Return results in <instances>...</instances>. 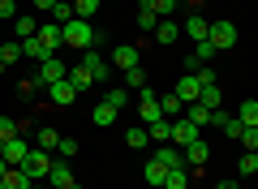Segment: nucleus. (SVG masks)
Listing matches in <instances>:
<instances>
[{"instance_id": "nucleus-1", "label": "nucleus", "mask_w": 258, "mask_h": 189, "mask_svg": "<svg viewBox=\"0 0 258 189\" xmlns=\"http://www.w3.org/2000/svg\"><path fill=\"white\" fill-rule=\"evenodd\" d=\"M60 43L74 47V52H86V47L99 43V30H95L91 22H82V18H69V22L60 26Z\"/></svg>"}, {"instance_id": "nucleus-2", "label": "nucleus", "mask_w": 258, "mask_h": 189, "mask_svg": "<svg viewBox=\"0 0 258 189\" xmlns=\"http://www.w3.org/2000/svg\"><path fill=\"white\" fill-rule=\"evenodd\" d=\"M47 168H52V155H47L43 146H30V155L18 163V172H26L30 180H43V176H47Z\"/></svg>"}, {"instance_id": "nucleus-3", "label": "nucleus", "mask_w": 258, "mask_h": 189, "mask_svg": "<svg viewBox=\"0 0 258 189\" xmlns=\"http://www.w3.org/2000/svg\"><path fill=\"white\" fill-rule=\"evenodd\" d=\"M207 39L215 43V52H228V47H237V22H211V30H207Z\"/></svg>"}, {"instance_id": "nucleus-4", "label": "nucleus", "mask_w": 258, "mask_h": 189, "mask_svg": "<svg viewBox=\"0 0 258 189\" xmlns=\"http://www.w3.org/2000/svg\"><path fill=\"white\" fill-rule=\"evenodd\" d=\"M78 60L91 69V78H95V82H108V78H112V65H108V56H103L99 47H86V52H78Z\"/></svg>"}, {"instance_id": "nucleus-5", "label": "nucleus", "mask_w": 258, "mask_h": 189, "mask_svg": "<svg viewBox=\"0 0 258 189\" xmlns=\"http://www.w3.org/2000/svg\"><path fill=\"white\" fill-rule=\"evenodd\" d=\"M194 138H203V129L194 125V120L176 116V120H172V129H168V142H172V146H189Z\"/></svg>"}, {"instance_id": "nucleus-6", "label": "nucleus", "mask_w": 258, "mask_h": 189, "mask_svg": "<svg viewBox=\"0 0 258 189\" xmlns=\"http://www.w3.org/2000/svg\"><path fill=\"white\" fill-rule=\"evenodd\" d=\"M108 65H112V69H120V73H125V69H134V65H142V52H138L134 43H120V47H112Z\"/></svg>"}, {"instance_id": "nucleus-7", "label": "nucleus", "mask_w": 258, "mask_h": 189, "mask_svg": "<svg viewBox=\"0 0 258 189\" xmlns=\"http://www.w3.org/2000/svg\"><path fill=\"white\" fill-rule=\"evenodd\" d=\"M47 189H69L74 185V168H69V159H52V168H47Z\"/></svg>"}, {"instance_id": "nucleus-8", "label": "nucleus", "mask_w": 258, "mask_h": 189, "mask_svg": "<svg viewBox=\"0 0 258 189\" xmlns=\"http://www.w3.org/2000/svg\"><path fill=\"white\" fill-rule=\"evenodd\" d=\"M0 155H5V163H9V168H18V163L30 155V142L18 134V138H9V142H0Z\"/></svg>"}, {"instance_id": "nucleus-9", "label": "nucleus", "mask_w": 258, "mask_h": 189, "mask_svg": "<svg viewBox=\"0 0 258 189\" xmlns=\"http://www.w3.org/2000/svg\"><path fill=\"white\" fill-rule=\"evenodd\" d=\"M64 69H69V65H64V60H56V56H43V69H39L35 86L43 90V86H52V82H60V78H64Z\"/></svg>"}, {"instance_id": "nucleus-10", "label": "nucleus", "mask_w": 258, "mask_h": 189, "mask_svg": "<svg viewBox=\"0 0 258 189\" xmlns=\"http://www.w3.org/2000/svg\"><path fill=\"white\" fill-rule=\"evenodd\" d=\"M43 95H47V99L56 103V108H69V103L78 99V90L69 86V82H64V78H60V82H52V86H43Z\"/></svg>"}, {"instance_id": "nucleus-11", "label": "nucleus", "mask_w": 258, "mask_h": 189, "mask_svg": "<svg viewBox=\"0 0 258 189\" xmlns=\"http://www.w3.org/2000/svg\"><path fill=\"white\" fill-rule=\"evenodd\" d=\"M64 82H69V86H74L78 95H82L86 86H95V78H91V69H86L82 60H74V65H69V69H64Z\"/></svg>"}, {"instance_id": "nucleus-12", "label": "nucleus", "mask_w": 258, "mask_h": 189, "mask_svg": "<svg viewBox=\"0 0 258 189\" xmlns=\"http://www.w3.org/2000/svg\"><path fill=\"white\" fill-rule=\"evenodd\" d=\"M151 35H155V43H164V47H172L176 39H181V22H176V18H159V26L151 30Z\"/></svg>"}, {"instance_id": "nucleus-13", "label": "nucleus", "mask_w": 258, "mask_h": 189, "mask_svg": "<svg viewBox=\"0 0 258 189\" xmlns=\"http://www.w3.org/2000/svg\"><path fill=\"white\" fill-rule=\"evenodd\" d=\"M35 39L43 43V52H47V56H56V52L64 47V43H60V26H56V22H47V26H39V30H35Z\"/></svg>"}, {"instance_id": "nucleus-14", "label": "nucleus", "mask_w": 258, "mask_h": 189, "mask_svg": "<svg viewBox=\"0 0 258 189\" xmlns=\"http://www.w3.org/2000/svg\"><path fill=\"white\" fill-rule=\"evenodd\" d=\"M207 159H211V146L203 138H194L189 146H181V163H207Z\"/></svg>"}, {"instance_id": "nucleus-15", "label": "nucleus", "mask_w": 258, "mask_h": 189, "mask_svg": "<svg viewBox=\"0 0 258 189\" xmlns=\"http://www.w3.org/2000/svg\"><path fill=\"white\" fill-rule=\"evenodd\" d=\"M151 159H155L159 168H181V146H172V142H159V151L151 155Z\"/></svg>"}, {"instance_id": "nucleus-16", "label": "nucleus", "mask_w": 258, "mask_h": 189, "mask_svg": "<svg viewBox=\"0 0 258 189\" xmlns=\"http://www.w3.org/2000/svg\"><path fill=\"white\" fill-rule=\"evenodd\" d=\"M198 90H203V86H198V78H194V73H181V82H176V99L194 103V99H198Z\"/></svg>"}, {"instance_id": "nucleus-17", "label": "nucleus", "mask_w": 258, "mask_h": 189, "mask_svg": "<svg viewBox=\"0 0 258 189\" xmlns=\"http://www.w3.org/2000/svg\"><path fill=\"white\" fill-rule=\"evenodd\" d=\"M181 30H185V35H189V39H194V43H198V39H207V30H211V22H207L203 13H189Z\"/></svg>"}, {"instance_id": "nucleus-18", "label": "nucleus", "mask_w": 258, "mask_h": 189, "mask_svg": "<svg viewBox=\"0 0 258 189\" xmlns=\"http://www.w3.org/2000/svg\"><path fill=\"white\" fill-rule=\"evenodd\" d=\"M9 30H13V39H18V43H22V39H30V35H35V30H39V22L30 18V13H18Z\"/></svg>"}, {"instance_id": "nucleus-19", "label": "nucleus", "mask_w": 258, "mask_h": 189, "mask_svg": "<svg viewBox=\"0 0 258 189\" xmlns=\"http://www.w3.org/2000/svg\"><path fill=\"white\" fill-rule=\"evenodd\" d=\"M0 185H5V189H30L35 180H30L26 172H18V168H5V176H0Z\"/></svg>"}, {"instance_id": "nucleus-20", "label": "nucleus", "mask_w": 258, "mask_h": 189, "mask_svg": "<svg viewBox=\"0 0 258 189\" xmlns=\"http://www.w3.org/2000/svg\"><path fill=\"white\" fill-rule=\"evenodd\" d=\"M159 189H189V172H185V168H168Z\"/></svg>"}, {"instance_id": "nucleus-21", "label": "nucleus", "mask_w": 258, "mask_h": 189, "mask_svg": "<svg viewBox=\"0 0 258 189\" xmlns=\"http://www.w3.org/2000/svg\"><path fill=\"white\" fill-rule=\"evenodd\" d=\"M185 120H194L198 129L211 125V108H203V103H185Z\"/></svg>"}, {"instance_id": "nucleus-22", "label": "nucleus", "mask_w": 258, "mask_h": 189, "mask_svg": "<svg viewBox=\"0 0 258 189\" xmlns=\"http://www.w3.org/2000/svg\"><path fill=\"white\" fill-rule=\"evenodd\" d=\"M13 60H22V43H18V39H0V65L9 69Z\"/></svg>"}, {"instance_id": "nucleus-23", "label": "nucleus", "mask_w": 258, "mask_h": 189, "mask_svg": "<svg viewBox=\"0 0 258 189\" xmlns=\"http://www.w3.org/2000/svg\"><path fill=\"white\" fill-rule=\"evenodd\" d=\"M125 90H134V95H138V90H147V69H142V65L125 69Z\"/></svg>"}, {"instance_id": "nucleus-24", "label": "nucleus", "mask_w": 258, "mask_h": 189, "mask_svg": "<svg viewBox=\"0 0 258 189\" xmlns=\"http://www.w3.org/2000/svg\"><path fill=\"white\" fill-rule=\"evenodd\" d=\"M47 18H52V22H56V26H64V22L74 18V0H56L52 9H47Z\"/></svg>"}, {"instance_id": "nucleus-25", "label": "nucleus", "mask_w": 258, "mask_h": 189, "mask_svg": "<svg viewBox=\"0 0 258 189\" xmlns=\"http://www.w3.org/2000/svg\"><path fill=\"white\" fill-rule=\"evenodd\" d=\"M189 56H194V60H198V65H211V60H215V43H211V39H198Z\"/></svg>"}, {"instance_id": "nucleus-26", "label": "nucleus", "mask_w": 258, "mask_h": 189, "mask_svg": "<svg viewBox=\"0 0 258 189\" xmlns=\"http://www.w3.org/2000/svg\"><path fill=\"white\" fill-rule=\"evenodd\" d=\"M91 116H95V125H103V129H108L112 120L120 116V108H112V103H95V112H91Z\"/></svg>"}, {"instance_id": "nucleus-27", "label": "nucleus", "mask_w": 258, "mask_h": 189, "mask_svg": "<svg viewBox=\"0 0 258 189\" xmlns=\"http://www.w3.org/2000/svg\"><path fill=\"white\" fill-rule=\"evenodd\" d=\"M181 108H185V103L176 99V95H164V99H159V112H164V120H176V116H181Z\"/></svg>"}, {"instance_id": "nucleus-28", "label": "nucleus", "mask_w": 258, "mask_h": 189, "mask_svg": "<svg viewBox=\"0 0 258 189\" xmlns=\"http://www.w3.org/2000/svg\"><path fill=\"white\" fill-rule=\"evenodd\" d=\"M254 172H258V151H245L237 159V176H254Z\"/></svg>"}, {"instance_id": "nucleus-29", "label": "nucleus", "mask_w": 258, "mask_h": 189, "mask_svg": "<svg viewBox=\"0 0 258 189\" xmlns=\"http://www.w3.org/2000/svg\"><path fill=\"white\" fill-rule=\"evenodd\" d=\"M142 5H147L155 18H172V13H176V0H142Z\"/></svg>"}, {"instance_id": "nucleus-30", "label": "nucleus", "mask_w": 258, "mask_h": 189, "mask_svg": "<svg viewBox=\"0 0 258 189\" xmlns=\"http://www.w3.org/2000/svg\"><path fill=\"white\" fill-rule=\"evenodd\" d=\"M95 13H99V0H74V18H82V22H91Z\"/></svg>"}, {"instance_id": "nucleus-31", "label": "nucleus", "mask_w": 258, "mask_h": 189, "mask_svg": "<svg viewBox=\"0 0 258 189\" xmlns=\"http://www.w3.org/2000/svg\"><path fill=\"white\" fill-rule=\"evenodd\" d=\"M237 120H241V125H258V103L245 99V103L237 108Z\"/></svg>"}, {"instance_id": "nucleus-32", "label": "nucleus", "mask_w": 258, "mask_h": 189, "mask_svg": "<svg viewBox=\"0 0 258 189\" xmlns=\"http://www.w3.org/2000/svg\"><path fill=\"white\" fill-rule=\"evenodd\" d=\"M129 95H134V90H125V86H112L108 95H103V103H112V108H125V103H129Z\"/></svg>"}, {"instance_id": "nucleus-33", "label": "nucleus", "mask_w": 258, "mask_h": 189, "mask_svg": "<svg viewBox=\"0 0 258 189\" xmlns=\"http://www.w3.org/2000/svg\"><path fill=\"white\" fill-rule=\"evenodd\" d=\"M22 56H30V60H43L47 52H43V43H39V39L30 35V39H22Z\"/></svg>"}, {"instance_id": "nucleus-34", "label": "nucleus", "mask_w": 258, "mask_h": 189, "mask_svg": "<svg viewBox=\"0 0 258 189\" xmlns=\"http://www.w3.org/2000/svg\"><path fill=\"white\" fill-rule=\"evenodd\" d=\"M35 142L43 146V151H56V142H60V134H56V129H35Z\"/></svg>"}, {"instance_id": "nucleus-35", "label": "nucleus", "mask_w": 258, "mask_h": 189, "mask_svg": "<svg viewBox=\"0 0 258 189\" xmlns=\"http://www.w3.org/2000/svg\"><path fill=\"white\" fill-rule=\"evenodd\" d=\"M164 172H168V168H159L155 159H147V185H151V189H159V185H164Z\"/></svg>"}, {"instance_id": "nucleus-36", "label": "nucleus", "mask_w": 258, "mask_h": 189, "mask_svg": "<svg viewBox=\"0 0 258 189\" xmlns=\"http://www.w3.org/2000/svg\"><path fill=\"white\" fill-rule=\"evenodd\" d=\"M125 142L134 146V151H142V146L151 142V134H147V125H142V129H129V134H125Z\"/></svg>"}, {"instance_id": "nucleus-37", "label": "nucleus", "mask_w": 258, "mask_h": 189, "mask_svg": "<svg viewBox=\"0 0 258 189\" xmlns=\"http://www.w3.org/2000/svg\"><path fill=\"white\" fill-rule=\"evenodd\" d=\"M168 129H172V120H155V125H147L151 142H168Z\"/></svg>"}, {"instance_id": "nucleus-38", "label": "nucleus", "mask_w": 258, "mask_h": 189, "mask_svg": "<svg viewBox=\"0 0 258 189\" xmlns=\"http://www.w3.org/2000/svg\"><path fill=\"white\" fill-rule=\"evenodd\" d=\"M155 26H159V18L147 9V5H138V30H155Z\"/></svg>"}, {"instance_id": "nucleus-39", "label": "nucleus", "mask_w": 258, "mask_h": 189, "mask_svg": "<svg viewBox=\"0 0 258 189\" xmlns=\"http://www.w3.org/2000/svg\"><path fill=\"white\" fill-rule=\"evenodd\" d=\"M56 155H60V159H74L78 155V138H60V142H56Z\"/></svg>"}, {"instance_id": "nucleus-40", "label": "nucleus", "mask_w": 258, "mask_h": 189, "mask_svg": "<svg viewBox=\"0 0 258 189\" xmlns=\"http://www.w3.org/2000/svg\"><path fill=\"white\" fill-rule=\"evenodd\" d=\"M18 18V0H0V26Z\"/></svg>"}, {"instance_id": "nucleus-41", "label": "nucleus", "mask_w": 258, "mask_h": 189, "mask_svg": "<svg viewBox=\"0 0 258 189\" xmlns=\"http://www.w3.org/2000/svg\"><path fill=\"white\" fill-rule=\"evenodd\" d=\"M9 138H18V120L0 116V142H9Z\"/></svg>"}, {"instance_id": "nucleus-42", "label": "nucleus", "mask_w": 258, "mask_h": 189, "mask_svg": "<svg viewBox=\"0 0 258 189\" xmlns=\"http://www.w3.org/2000/svg\"><path fill=\"white\" fill-rule=\"evenodd\" d=\"M30 5H35L39 13H47V9H52V5H56V0H30Z\"/></svg>"}, {"instance_id": "nucleus-43", "label": "nucleus", "mask_w": 258, "mask_h": 189, "mask_svg": "<svg viewBox=\"0 0 258 189\" xmlns=\"http://www.w3.org/2000/svg\"><path fill=\"white\" fill-rule=\"evenodd\" d=\"M215 189H241V185H237V180H220V185H215Z\"/></svg>"}, {"instance_id": "nucleus-44", "label": "nucleus", "mask_w": 258, "mask_h": 189, "mask_svg": "<svg viewBox=\"0 0 258 189\" xmlns=\"http://www.w3.org/2000/svg\"><path fill=\"white\" fill-rule=\"evenodd\" d=\"M5 168H9V163H5V155H0V176H5Z\"/></svg>"}, {"instance_id": "nucleus-45", "label": "nucleus", "mask_w": 258, "mask_h": 189, "mask_svg": "<svg viewBox=\"0 0 258 189\" xmlns=\"http://www.w3.org/2000/svg\"><path fill=\"white\" fill-rule=\"evenodd\" d=\"M0 39H5V26H0Z\"/></svg>"}]
</instances>
